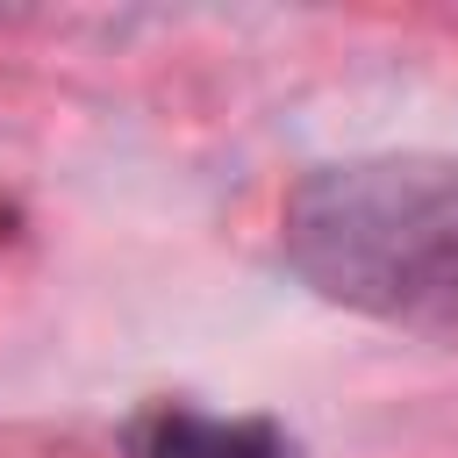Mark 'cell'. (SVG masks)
<instances>
[{"label":"cell","mask_w":458,"mask_h":458,"mask_svg":"<svg viewBox=\"0 0 458 458\" xmlns=\"http://www.w3.org/2000/svg\"><path fill=\"white\" fill-rule=\"evenodd\" d=\"M286 265L336 308L458 344V157H351L279 208Z\"/></svg>","instance_id":"obj_1"},{"label":"cell","mask_w":458,"mask_h":458,"mask_svg":"<svg viewBox=\"0 0 458 458\" xmlns=\"http://www.w3.org/2000/svg\"><path fill=\"white\" fill-rule=\"evenodd\" d=\"M122 444H129V458H293L272 422H229V415L179 408V401L143 408Z\"/></svg>","instance_id":"obj_2"}]
</instances>
